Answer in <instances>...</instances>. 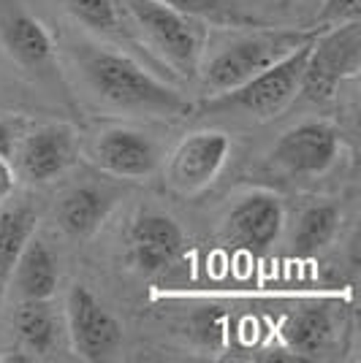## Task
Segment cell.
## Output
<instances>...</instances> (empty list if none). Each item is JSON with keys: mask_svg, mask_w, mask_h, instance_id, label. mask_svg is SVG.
<instances>
[{"mask_svg": "<svg viewBox=\"0 0 361 363\" xmlns=\"http://www.w3.org/2000/svg\"><path fill=\"white\" fill-rule=\"evenodd\" d=\"M340 147H343L340 133L329 122L304 120L288 128L286 133L277 138L269 157L274 166L293 177H316L334 166Z\"/></svg>", "mask_w": 361, "mask_h": 363, "instance_id": "cell-11", "label": "cell"}, {"mask_svg": "<svg viewBox=\"0 0 361 363\" xmlns=\"http://www.w3.org/2000/svg\"><path fill=\"white\" fill-rule=\"evenodd\" d=\"M313 30H291V28H258V30L231 33L217 41L207 35V46L198 62L196 79L210 95H220L239 87L242 82L266 71L269 65L288 57L293 49L316 38Z\"/></svg>", "mask_w": 361, "mask_h": 363, "instance_id": "cell-2", "label": "cell"}, {"mask_svg": "<svg viewBox=\"0 0 361 363\" xmlns=\"http://www.w3.org/2000/svg\"><path fill=\"white\" fill-rule=\"evenodd\" d=\"M234 141L226 130H196L188 133L171 150L166 163V184L177 196H198L223 174Z\"/></svg>", "mask_w": 361, "mask_h": 363, "instance_id": "cell-8", "label": "cell"}, {"mask_svg": "<svg viewBox=\"0 0 361 363\" xmlns=\"http://www.w3.org/2000/svg\"><path fill=\"white\" fill-rule=\"evenodd\" d=\"M11 157L19 179L31 184H49L76 163L79 136L71 125L44 122L19 133Z\"/></svg>", "mask_w": 361, "mask_h": 363, "instance_id": "cell-9", "label": "cell"}, {"mask_svg": "<svg viewBox=\"0 0 361 363\" xmlns=\"http://www.w3.org/2000/svg\"><path fill=\"white\" fill-rule=\"evenodd\" d=\"M340 223H343V212L331 201H316V203L304 206L299 212L296 228H293V236H291L293 252L301 257L320 252L337 236Z\"/></svg>", "mask_w": 361, "mask_h": 363, "instance_id": "cell-20", "label": "cell"}, {"mask_svg": "<svg viewBox=\"0 0 361 363\" xmlns=\"http://www.w3.org/2000/svg\"><path fill=\"white\" fill-rule=\"evenodd\" d=\"M16 138H19V128H16L14 122L0 120V155H3V157L11 160V152H14Z\"/></svg>", "mask_w": 361, "mask_h": 363, "instance_id": "cell-24", "label": "cell"}, {"mask_svg": "<svg viewBox=\"0 0 361 363\" xmlns=\"http://www.w3.org/2000/svg\"><path fill=\"white\" fill-rule=\"evenodd\" d=\"M331 333H334L331 315L318 303L299 306V309L288 312L283 323H280L283 342L299 358H316L320 350H326Z\"/></svg>", "mask_w": 361, "mask_h": 363, "instance_id": "cell-17", "label": "cell"}, {"mask_svg": "<svg viewBox=\"0 0 361 363\" xmlns=\"http://www.w3.org/2000/svg\"><path fill=\"white\" fill-rule=\"evenodd\" d=\"M161 3L177 9L182 14L198 16V19H207V16H215L223 11V0H161Z\"/></svg>", "mask_w": 361, "mask_h": 363, "instance_id": "cell-22", "label": "cell"}, {"mask_svg": "<svg viewBox=\"0 0 361 363\" xmlns=\"http://www.w3.org/2000/svg\"><path fill=\"white\" fill-rule=\"evenodd\" d=\"M16 182H19V177H16V171H14V166H11V160L0 155V203H6L9 198L14 196Z\"/></svg>", "mask_w": 361, "mask_h": 363, "instance_id": "cell-23", "label": "cell"}, {"mask_svg": "<svg viewBox=\"0 0 361 363\" xmlns=\"http://www.w3.org/2000/svg\"><path fill=\"white\" fill-rule=\"evenodd\" d=\"M122 11L131 16L141 41L182 79H196L198 62L207 46V35L201 19L182 14L161 0H117Z\"/></svg>", "mask_w": 361, "mask_h": 363, "instance_id": "cell-3", "label": "cell"}, {"mask_svg": "<svg viewBox=\"0 0 361 363\" xmlns=\"http://www.w3.org/2000/svg\"><path fill=\"white\" fill-rule=\"evenodd\" d=\"M79 152L101 174L114 179H147L161 168L158 141L131 125H104L79 141Z\"/></svg>", "mask_w": 361, "mask_h": 363, "instance_id": "cell-6", "label": "cell"}, {"mask_svg": "<svg viewBox=\"0 0 361 363\" xmlns=\"http://www.w3.org/2000/svg\"><path fill=\"white\" fill-rule=\"evenodd\" d=\"M68 55L85 87L101 106L144 117H180L190 108L180 90L147 71L120 46L76 41L68 46Z\"/></svg>", "mask_w": 361, "mask_h": 363, "instance_id": "cell-1", "label": "cell"}, {"mask_svg": "<svg viewBox=\"0 0 361 363\" xmlns=\"http://www.w3.org/2000/svg\"><path fill=\"white\" fill-rule=\"evenodd\" d=\"M361 16V0H323L320 11L316 14L318 30L331 28V25H343V22H353Z\"/></svg>", "mask_w": 361, "mask_h": 363, "instance_id": "cell-21", "label": "cell"}, {"mask_svg": "<svg viewBox=\"0 0 361 363\" xmlns=\"http://www.w3.org/2000/svg\"><path fill=\"white\" fill-rule=\"evenodd\" d=\"M114 196L98 184H74L55 206V223L71 239H90L106 223Z\"/></svg>", "mask_w": 361, "mask_h": 363, "instance_id": "cell-15", "label": "cell"}, {"mask_svg": "<svg viewBox=\"0 0 361 363\" xmlns=\"http://www.w3.org/2000/svg\"><path fill=\"white\" fill-rule=\"evenodd\" d=\"M63 9L74 16L85 30L109 41L112 46H120L128 52V46H136L131 33L125 30V19H122V6L117 0H60Z\"/></svg>", "mask_w": 361, "mask_h": 363, "instance_id": "cell-18", "label": "cell"}, {"mask_svg": "<svg viewBox=\"0 0 361 363\" xmlns=\"http://www.w3.org/2000/svg\"><path fill=\"white\" fill-rule=\"evenodd\" d=\"M14 331L22 347L33 352V358H46L60 347L65 336L63 315L49 301H19L14 312Z\"/></svg>", "mask_w": 361, "mask_h": 363, "instance_id": "cell-16", "label": "cell"}, {"mask_svg": "<svg viewBox=\"0 0 361 363\" xmlns=\"http://www.w3.org/2000/svg\"><path fill=\"white\" fill-rule=\"evenodd\" d=\"M0 44L6 55L31 74H49L58 62V46L44 25L22 9H9L0 16Z\"/></svg>", "mask_w": 361, "mask_h": 363, "instance_id": "cell-13", "label": "cell"}, {"mask_svg": "<svg viewBox=\"0 0 361 363\" xmlns=\"http://www.w3.org/2000/svg\"><path fill=\"white\" fill-rule=\"evenodd\" d=\"M65 339L76 358L82 361H106L122 345V323L87 285H71L63 306Z\"/></svg>", "mask_w": 361, "mask_h": 363, "instance_id": "cell-7", "label": "cell"}, {"mask_svg": "<svg viewBox=\"0 0 361 363\" xmlns=\"http://www.w3.org/2000/svg\"><path fill=\"white\" fill-rule=\"evenodd\" d=\"M318 35V33H316ZM310 44H301L293 49L288 57L280 62L269 65L266 71L256 74L253 79L242 82L239 87L226 90L220 95H210L204 98L201 111L204 114H228V117H244V120H271L280 111H286L301 87V74L307 65V55H310Z\"/></svg>", "mask_w": 361, "mask_h": 363, "instance_id": "cell-4", "label": "cell"}, {"mask_svg": "<svg viewBox=\"0 0 361 363\" xmlns=\"http://www.w3.org/2000/svg\"><path fill=\"white\" fill-rule=\"evenodd\" d=\"M185 250V233L174 217L163 212H141L128 228V255L136 272H166Z\"/></svg>", "mask_w": 361, "mask_h": 363, "instance_id": "cell-12", "label": "cell"}, {"mask_svg": "<svg viewBox=\"0 0 361 363\" xmlns=\"http://www.w3.org/2000/svg\"><path fill=\"white\" fill-rule=\"evenodd\" d=\"M38 230V214L28 203L0 209V301L6 298L9 279L22 247Z\"/></svg>", "mask_w": 361, "mask_h": 363, "instance_id": "cell-19", "label": "cell"}, {"mask_svg": "<svg viewBox=\"0 0 361 363\" xmlns=\"http://www.w3.org/2000/svg\"><path fill=\"white\" fill-rule=\"evenodd\" d=\"M286 225L283 198L269 190H250L237 198L223 220V236L247 255H266Z\"/></svg>", "mask_w": 361, "mask_h": 363, "instance_id": "cell-10", "label": "cell"}, {"mask_svg": "<svg viewBox=\"0 0 361 363\" xmlns=\"http://www.w3.org/2000/svg\"><path fill=\"white\" fill-rule=\"evenodd\" d=\"M58 288L60 260L41 236L33 233L16 257L6 293H14L16 301H49L58 296Z\"/></svg>", "mask_w": 361, "mask_h": 363, "instance_id": "cell-14", "label": "cell"}, {"mask_svg": "<svg viewBox=\"0 0 361 363\" xmlns=\"http://www.w3.org/2000/svg\"><path fill=\"white\" fill-rule=\"evenodd\" d=\"M361 68V22H343L318 30L310 44L307 65L301 74L299 95H307L310 101H329L334 98L337 87L353 79Z\"/></svg>", "mask_w": 361, "mask_h": 363, "instance_id": "cell-5", "label": "cell"}]
</instances>
